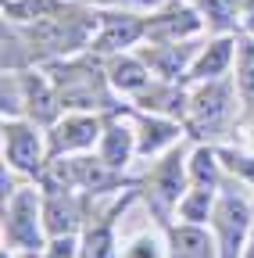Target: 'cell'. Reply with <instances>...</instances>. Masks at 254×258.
Masks as SVG:
<instances>
[{
    "label": "cell",
    "instance_id": "cell-1",
    "mask_svg": "<svg viewBox=\"0 0 254 258\" xmlns=\"http://www.w3.org/2000/svg\"><path fill=\"white\" fill-rule=\"evenodd\" d=\"M43 72L50 76L65 111H111V108H118L115 104L118 93L108 79L104 57L97 61V54L82 50V54H72V57L43 61Z\"/></svg>",
    "mask_w": 254,
    "mask_h": 258
},
{
    "label": "cell",
    "instance_id": "cell-2",
    "mask_svg": "<svg viewBox=\"0 0 254 258\" xmlns=\"http://www.w3.org/2000/svg\"><path fill=\"white\" fill-rule=\"evenodd\" d=\"M50 233L43 222V186L33 179L4 198V247L18 258H40Z\"/></svg>",
    "mask_w": 254,
    "mask_h": 258
},
{
    "label": "cell",
    "instance_id": "cell-3",
    "mask_svg": "<svg viewBox=\"0 0 254 258\" xmlns=\"http://www.w3.org/2000/svg\"><path fill=\"white\" fill-rule=\"evenodd\" d=\"M236 83L229 79H208V83H194L190 86V111H186V133L208 140L215 133H222L233 115H236Z\"/></svg>",
    "mask_w": 254,
    "mask_h": 258
},
{
    "label": "cell",
    "instance_id": "cell-4",
    "mask_svg": "<svg viewBox=\"0 0 254 258\" xmlns=\"http://www.w3.org/2000/svg\"><path fill=\"white\" fill-rule=\"evenodd\" d=\"M186 190H190V151H183L176 144L172 151H165L154 161L150 176L143 179L147 212H154V219H161V222L176 219V208Z\"/></svg>",
    "mask_w": 254,
    "mask_h": 258
},
{
    "label": "cell",
    "instance_id": "cell-5",
    "mask_svg": "<svg viewBox=\"0 0 254 258\" xmlns=\"http://www.w3.org/2000/svg\"><path fill=\"white\" fill-rule=\"evenodd\" d=\"M0 144H4V165L15 169L22 179L40 183V176L50 165V147H47V129L29 122V118H4L0 129Z\"/></svg>",
    "mask_w": 254,
    "mask_h": 258
},
{
    "label": "cell",
    "instance_id": "cell-6",
    "mask_svg": "<svg viewBox=\"0 0 254 258\" xmlns=\"http://www.w3.org/2000/svg\"><path fill=\"white\" fill-rule=\"evenodd\" d=\"M208 226L218 244V258H243L247 237L254 230V201L240 190H218Z\"/></svg>",
    "mask_w": 254,
    "mask_h": 258
},
{
    "label": "cell",
    "instance_id": "cell-7",
    "mask_svg": "<svg viewBox=\"0 0 254 258\" xmlns=\"http://www.w3.org/2000/svg\"><path fill=\"white\" fill-rule=\"evenodd\" d=\"M104 137V115L101 111H65L47 129V147L50 158H72L90 154Z\"/></svg>",
    "mask_w": 254,
    "mask_h": 258
},
{
    "label": "cell",
    "instance_id": "cell-8",
    "mask_svg": "<svg viewBox=\"0 0 254 258\" xmlns=\"http://www.w3.org/2000/svg\"><path fill=\"white\" fill-rule=\"evenodd\" d=\"M140 40H147V11H129V8H104L97 32H93L90 54L97 57H111L136 47Z\"/></svg>",
    "mask_w": 254,
    "mask_h": 258
},
{
    "label": "cell",
    "instance_id": "cell-9",
    "mask_svg": "<svg viewBox=\"0 0 254 258\" xmlns=\"http://www.w3.org/2000/svg\"><path fill=\"white\" fill-rule=\"evenodd\" d=\"M204 29H208V22L194 0H172V4L157 8V11H147V43L201 40Z\"/></svg>",
    "mask_w": 254,
    "mask_h": 258
},
{
    "label": "cell",
    "instance_id": "cell-10",
    "mask_svg": "<svg viewBox=\"0 0 254 258\" xmlns=\"http://www.w3.org/2000/svg\"><path fill=\"white\" fill-rule=\"evenodd\" d=\"M86 198L90 194L68 190V186H43V222L50 237H72L86 230Z\"/></svg>",
    "mask_w": 254,
    "mask_h": 258
},
{
    "label": "cell",
    "instance_id": "cell-11",
    "mask_svg": "<svg viewBox=\"0 0 254 258\" xmlns=\"http://www.w3.org/2000/svg\"><path fill=\"white\" fill-rule=\"evenodd\" d=\"M18 83H22V118L50 129L61 115H65L61 97H57L50 76L43 72V64H40V69H22L18 72Z\"/></svg>",
    "mask_w": 254,
    "mask_h": 258
},
{
    "label": "cell",
    "instance_id": "cell-12",
    "mask_svg": "<svg viewBox=\"0 0 254 258\" xmlns=\"http://www.w3.org/2000/svg\"><path fill=\"white\" fill-rule=\"evenodd\" d=\"M97 154L108 161V165H115L118 172H125L133 165V161L140 158L136 154V129H133V111H104V137L97 144Z\"/></svg>",
    "mask_w": 254,
    "mask_h": 258
},
{
    "label": "cell",
    "instance_id": "cell-13",
    "mask_svg": "<svg viewBox=\"0 0 254 258\" xmlns=\"http://www.w3.org/2000/svg\"><path fill=\"white\" fill-rule=\"evenodd\" d=\"M136 194H129L125 201H118L108 215H97L86 222V230L79 233V258H122V244H118V215H125Z\"/></svg>",
    "mask_w": 254,
    "mask_h": 258
},
{
    "label": "cell",
    "instance_id": "cell-14",
    "mask_svg": "<svg viewBox=\"0 0 254 258\" xmlns=\"http://www.w3.org/2000/svg\"><path fill=\"white\" fill-rule=\"evenodd\" d=\"M204 40H186V43H147L140 54L150 64V72L157 79H168V83H186L190 69H194V57L201 50Z\"/></svg>",
    "mask_w": 254,
    "mask_h": 258
},
{
    "label": "cell",
    "instance_id": "cell-15",
    "mask_svg": "<svg viewBox=\"0 0 254 258\" xmlns=\"http://www.w3.org/2000/svg\"><path fill=\"white\" fill-rule=\"evenodd\" d=\"M133 129H136V154L140 158H161L165 151H172L183 140V125L176 118L150 115V111H140V108L133 115Z\"/></svg>",
    "mask_w": 254,
    "mask_h": 258
},
{
    "label": "cell",
    "instance_id": "cell-16",
    "mask_svg": "<svg viewBox=\"0 0 254 258\" xmlns=\"http://www.w3.org/2000/svg\"><path fill=\"white\" fill-rule=\"evenodd\" d=\"M233 61H236V36L233 32H215V36H208L201 43L186 83L194 86V83H208V79H226Z\"/></svg>",
    "mask_w": 254,
    "mask_h": 258
},
{
    "label": "cell",
    "instance_id": "cell-17",
    "mask_svg": "<svg viewBox=\"0 0 254 258\" xmlns=\"http://www.w3.org/2000/svg\"><path fill=\"white\" fill-rule=\"evenodd\" d=\"M104 69H108V79L115 86L118 97H140L157 76L150 72V64L143 61V54H133V50H122V54H111L104 57Z\"/></svg>",
    "mask_w": 254,
    "mask_h": 258
},
{
    "label": "cell",
    "instance_id": "cell-18",
    "mask_svg": "<svg viewBox=\"0 0 254 258\" xmlns=\"http://www.w3.org/2000/svg\"><path fill=\"white\" fill-rule=\"evenodd\" d=\"M133 108L150 111V115H165L176 122H186L190 111V90L183 83H168V79H154L140 97H133Z\"/></svg>",
    "mask_w": 254,
    "mask_h": 258
},
{
    "label": "cell",
    "instance_id": "cell-19",
    "mask_svg": "<svg viewBox=\"0 0 254 258\" xmlns=\"http://www.w3.org/2000/svg\"><path fill=\"white\" fill-rule=\"evenodd\" d=\"M168 258H218L211 226L172 222L168 226Z\"/></svg>",
    "mask_w": 254,
    "mask_h": 258
},
{
    "label": "cell",
    "instance_id": "cell-20",
    "mask_svg": "<svg viewBox=\"0 0 254 258\" xmlns=\"http://www.w3.org/2000/svg\"><path fill=\"white\" fill-rule=\"evenodd\" d=\"M190 186H204V190H222L226 186V161H222L218 147L197 144L190 151Z\"/></svg>",
    "mask_w": 254,
    "mask_h": 258
},
{
    "label": "cell",
    "instance_id": "cell-21",
    "mask_svg": "<svg viewBox=\"0 0 254 258\" xmlns=\"http://www.w3.org/2000/svg\"><path fill=\"white\" fill-rule=\"evenodd\" d=\"M215 201H218V190L190 186V190L183 194L179 208H176V219H179V222H194V226H208V222H211V212H215Z\"/></svg>",
    "mask_w": 254,
    "mask_h": 258
},
{
    "label": "cell",
    "instance_id": "cell-22",
    "mask_svg": "<svg viewBox=\"0 0 254 258\" xmlns=\"http://www.w3.org/2000/svg\"><path fill=\"white\" fill-rule=\"evenodd\" d=\"M201 8L204 22L211 32H233L240 25V11H243V0H194Z\"/></svg>",
    "mask_w": 254,
    "mask_h": 258
},
{
    "label": "cell",
    "instance_id": "cell-23",
    "mask_svg": "<svg viewBox=\"0 0 254 258\" xmlns=\"http://www.w3.org/2000/svg\"><path fill=\"white\" fill-rule=\"evenodd\" d=\"M233 69H236V76H233V83H236V90H240V97L243 101H254V36H236V61H233Z\"/></svg>",
    "mask_w": 254,
    "mask_h": 258
},
{
    "label": "cell",
    "instance_id": "cell-24",
    "mask_svg": "<svg viewBox=\"0 0 254 258\" xmlns=\"http://www.w3.org/2000/svg\"><path fill=\"white\" fill-rule=\"evenodd\" d=\"M122 258H168V230L157 233V230H147L136 233L133 240L122 244Z\"/></svg>",
    "mask_w": 254,
    "mask_h": 258
},
{
    "label": "cell",
    "instance_id": "cell-25",
    "mask_svg": "<svg viewBox=\"0 0 254 258\" xmlns=\"http://www.w3.org/2000/svg\"><path fill=\"white\" fill-rule=\"evenodd\" d=\"M40 258H79V233H72V237H50Z\"/></svg>",
    "mask_w": 254,
    "mask_h": 258
},
{
    "label": "cell",
    "instance_id": "cell-26",
    "mask_svg": "<svg viewBox=\"0 0 254 258\" xmlns=\"http://www.w3.org/2000/svg\"><path fill=\"white\" fill-rule=\"evenodd\" d=\"M240 29L247 36H254V0H243V11H240Z\"/></svg>",
    "mask_w": 254,
    "mask_h": 258
},
{
    "label": "cell",
    "instance_id": "cell-27",
    "mask_svg": "<svg viewBox=\"0 0 254 258\" xmlns=\"http://www.w3.org/2000/svg\"><path fill=\"white\" fill-rule=\"evenodd\" d=\"M243 258H254V230H250V237H247V247H243Z\"/></svg>",
    "mask_w": 254,
    "mask_h": 258
},
{
    "label": "cell",
    "instance_id": "cell-28",
    "mask_svg": "<svg viewBox=\"0 0 254 258\" xmlns=\"http://www.w3.org/2000/svg\"><path fill=\"white\" fill-rule=\"evenodd\" d=\"M4 258H18V254H15V251H8V247H4Z\"/></svg>",
    "mask_w": 254,
    "mask_h": 258
}]
</instances>
